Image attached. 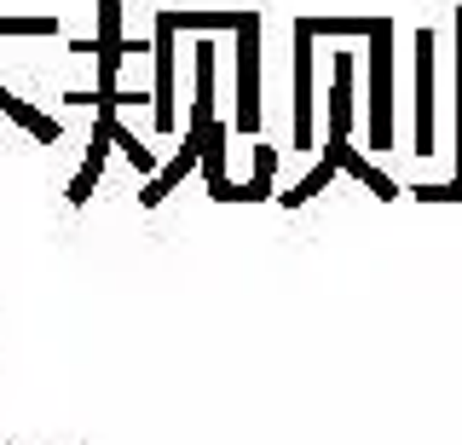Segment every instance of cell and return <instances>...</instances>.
Listing matches in <instances>:
<instances>
[{
  "mask_svg": "<svg viewBox=\"0 0 462 445\" xmlns=\"http://www.w3.org/2000/svg\"><path fill=\"white\" fill-rule=\"evenodd\" d=\"M260 12H156V23H168L173 35H214V30H243Z\"/></svg>",
  "mask_w": 462,
  "mask_h": 445,
  "instance_id": "9c48e42d",
  "label": "cell"
},
{
  "mask_svg": "<svg viewBox=\"0 0 462 445\" xmlns=\"http://www.w3.org/2000/svg\"><path fill=\"white\" fill-rule=\"evenodd\" d=\"M370 145H393V23L375 18L370 30Z\"/></svg>",
  "mask_w": 462,
  "mask_h": 445,
  "instance_id": "7a4b0ae2",
  "label": "cell"
},
{
  "mask_svg": "<svg viewBox=\"0 0 462 445\" xmlns=\"http://www.w3.org/2000/svg\"><path fill=\"white\" fill-rule=\"evenodd\" d=\"M295 23H300L312 41H318V35H365V41H370V30H375V18H295Z\"/></svg>",
  "mask_w": 462,
  "mask_h": 445,
  "instance_id": "9a60e30c",
  "label": "cell"
},
{
  "mask_svg": "<svg viewBox=\"0 0 462 445\" xmlns=\"http://www.w3.org/2000/svg\"><path fill=\"white\" fill-rule=\"evenodd\" d=\"M324 156H336V168H346V174H353V180H365L375 197H387V203H393V197H399V185L387 180V174H382V168L370 162L365 151H353V139H346V145H324Z\"/></svg>",
  "mask_w": 462,
  "mask_h": 445,
  "instance_id": "30bf717a",
  "label": "cell"
},
{
  "mask_svg": "<svg viewBox=\"0 0 462 445\" xmlns=\"http://www.w3.org/2000/svg\"><path fill=\"white\" fill-rule=\"evenodd\" d=\"M98 116H105V122H110V139H116V151H122V156H127V162H134V168H139V174H144V180H151V174H156V162H151V151H144V145H139V139H134V134H127V127H122V122H116V110H98Z\"/></svg>",
  "mask_w": 462,
  "mask_h": 445,
  "instance_id": "5bb4252c",
  "label": "cell"
},
{
  "mask_svg": "<svg viewBox=\"0 0 462 445\" xmlns=\"http://www.w3.org/2000/svg\"><path fill=\"white\" fill-rule=\"evenodd\" d=\"M0 35H58V18H0Z\"/></svg>",
  "mask_w": 462,
  "mask_h": 445,
  "instance_id": "2e32d148",
  "label": "cell"
},
{
  "mask_svg": "<svg viewBox=\"0 0 462 445\" xmlns=\"http://www.w3.org/2000/svg\"><path fill=\"white\" fill-rule=\"evenodd\" d=\"M353 59H341L329 64V139L324 145H346V139H353Z\"/></svg>",
  "mask_w": 462,
  "mask_h": 445,
  "instance_id": "52a82bcc",
  "label": "cell"
},
{
  "mask_svg": "<svg viewBox=\"0 0 462 445\" xmlns=\"http://www.w3.org/2000/svg\"><path fill=\"white\" fill-rule=\"evenodd\" d=\"M110 151H116V139H110V122L98 116V122H93V139H87V156H81L76 180H69V209H87V197H93V185H98V174H105Z\"/></svg>",
  "mask_w": 462,
  "mask_h": 445,
  "instance_id": "ba28073f",
  "label": "cell"
},
{
  "mask_svg": "<svg viewBox=\"0 0 462 445\" xmlns=\"http://www.w3.org/2000/svg\"><path fill=\"white\" fill-rule=\"evenodd\" d=\"M318 127H312V35L295 23V145L312 151Z\"/></svg>",
  "mask_w": 462,
  "mask_h": 445,
  "instance_id": "8992f818",
  "label": "cell"
},
{
  "mask_svg": "<svg viewBox=\"0 0 462 445\" xmlns=\"http://www.w3.org/2000/svg\"><path fill=\"white\" fill-rule=\"evenodd\" d=\"M0 110H6V116H12V122H18V127H23V134H35V139H41V145H52V139H58V122H52V116H41V110H35V105H29V98H12L6 88H0Z\"/></svg>",
  "mask_w": 462,
  "mask_h": 445,
  "instance_id": "8fae6325",
  "label": "cell"
},
{
  "mask_svg": "<svg viewBox=\"0 0 462 445\" xmlns=\"http://www.w3.org/2000/svg\"><path fill=\"white\" fill-rule=\"evenodd\" d=\"M231 127L237 134L260 127V18L237 30V116H231Z\"/></svg>",
  "mask_w": 462,
  "mask_h": 445,
  "instance_id": "3957f363",
  "label": "cell"
},
{
  "mask_svg": "<svg viewBox=\"0 0 462 445\" xmlns=\"http://www.w3.org/2000/svg\"><path fill=\"white\" fill-rule=\"evenodd\" d=\"M127 41H122V0H98V93H64V105H93V110H122V105H144L139 93L116 88V64H122Z\"/></svg>",
  "mask_w": 462,
  "mask_h": 445,
  "instance_id": "6da1fadb",
  "label": "cell"
},
{
  "mask_svg": "<svg viewBox=\"0 0 462 445\" xmlns=\"http://www.w3.org/2000/svg\"><path fill=\"white\" fill-rule=\"evenodd\" d=\"M416 156H433V35L416 30Z\"/></svg>",
  "mask_w": 462,
  "mask_h": 445,
  "instance_id": "277c9868",
  "label": "cell"
},
{
  "mask_svg": "<svg viewBox=\"0 0 462 445\" xmlns=\"http://www.w3.org/2000/svg\"><path fill=\"white\" fill-rule=\"evenodd\" d=\"M202 174H208V185H226V127H220V116L202 127Z\"/></svg>",
  "mask_w": 462,
  "mask_h": 445,
  "instance_id": "4fadbf2b",
  "label": "cell"
},
{
  "mask_svg": "<svg viewBox=\"0 0 462 445\" xmlns=\"http://www.w3.org/2000/svg\"><path fill=\"white\" fill-rule=\"evenodd\" d=\"M416 203H462V180H451V185H416Z\"/></svg>",
  "mask_w": 462,
  "mask_h": 445,
  "instance_id": "e0dca14e",
  "label": "cell"
},
{
  "mask_svg": "<svg viewBox=\"0 0 462 445\" xmlns=\"http://www.w3.org/2000/svg\"><path fill=\"white\" fill-rule=\"evenodd\" d=\"M336 174H341V168H336V156H318V162L307 168V180H300V185H289V191L278 197V203H283V209H300L307 197H318V191H324V185L336 180Z\"/></svg>",
  "mask_w": 462,
  "mask_h": 445,
  "instance_id": "7c38bea8",
  "label": "cell"
},
{
  "mask_svg": "<svg viewBox=\"0 0 462 445\" xmlns=\"http://www.w3.org/2000/svg\"><path fill=\"white\" fill-rule=\"evenodd\" d=\"M457 180H462V12H457Z\"/></svg>",
  "mask_w": 462,
  "mask_h": 445,
  "instance_id": "ac0fdd59",
  "label": "cell"
},
{
  "mask_svg": "<svg viewBox=\"0 0 462 445\" xmlns=\"http://www.w3.org/2000/svg\"><path fill=\"white\" fill-rule=\"evenodd\" d=\"M173 41H180V35H173L168 30V23H156V35H151V52H156V88H151V110H156V127H162V134H173V122H180V116H173Z\"/></svg>",
  "mask_w": 462,
  "mask_h": 445,
  "instance_id": "5b68a950",
  "label": "cell"
}]
</instances>
